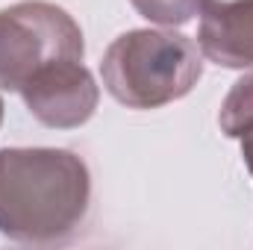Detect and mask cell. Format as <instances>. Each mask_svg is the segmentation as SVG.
I'll use <instances>...</instances> for the list:
<instances>
[{
    "label": "cell",
    "mask_w": 253,
    "mask_h": 250,
    "mask_svg": "<svg viewBox=\"0 0 253 250\" xmlns=\"http://www.w3.org/2000/svg\"><path fill=\"white\" fill-rule=\"evenodd\" d=\"M85 162L56 147L0 150V236L24 245H56L88 212Z\"/></svg>",
    "instance_id": "cell-1"
},
{
    "label": "cell",
    "mask_w": 253,
    "mask_h": 250,
    "mask_svg": "<svg viewBox=\"0 0 253 250\" xmlns=\"http://www.w3.org/2000/svg\"><path fill=\"white\" fill-rule=\"evenodd\" d=\"M132 6L147 21L165 27H180L197 15V0H132Z\"/></svg>",
    "instance_id": "cell-7"
},
{
    "label": "cell",
    "mask_w": 253,
    "mask_h": 250,
    "mask_svg": "<svg viewBox=\"0 0 253 250\" xmlns=\"http://www.w3.org/2000/svg\"><path fill=\"white\" fill-rule=\"evenodd\" d=\"M242 156H245V165L251 168V174H253V132L242 135Z\"/></svg>",
    "instance_id": "cell-8"
},
{
    "label": "cell",
    "mask_w": 253,
    "mask_h": 250,
    "mask_svg": "<svg viewBox=\"0 0 253 250\" xmlns=\"http://www.w3.org/2000/svg\"><path fill=\"white\" fill-rule=\"evenodd\" d=\"M200 53L224 68L253 65V0H197Z\"/></svg>",
    "instance_id": "cell-5"
},
{
    "label": "cell",
    "mask_w": 253,
    "mask_h": 250,
    "mask_svg": "<svg viewBox=\"0 0 253 250\" xmlns=\"http://www.w3.org/2000/svg\"><path fill=\"white\" fill-rule=\"evenodd\" d=\"M21 97L33 118L44 126L71 129L94 115L100 91L94 77L83 68V59H56L33 74V80L21 88Z\"/></svg>",
    "instance_id": "cell-4"
},
{
    "label": "cell",
    "mask_w": 253,
    "mask_h": 250,
    "mask_svg": "<svg viewBox=\"0 0 253 250\" xmlns=\"http://www.w3.org/2000/svg\"><path fill=\"white\" fill-rule=\"evenodd\" d=\"M0 121H3V100H0Z\"/></svg>",
    "instance_id": "cell-9"
},
{
    "label": "cell",
    "mask_w": 253,
    "mask_h": 250,
    "mask_svg": "<svg viewBox=\"0 0 253 250\" xmlns=\"http://www.w3.org/2000/svg\"><path fill=\"white\" fill-rule=\"evenodd\" d=\"M83 33L56 3L24 0L0 9V88L21 91L56 59H83Z\"/></svg>",
    "instance_id": "cell-3"
},
{
    "label": "cell",
    "mask_w": 253,
    "mask_h": 250,
    "mask_svg": "<svg viewBox=\"0 0 253 250\" xmlns=\"http://www.w3.org/2000/svg\"><path fill=\"white\" fill-rule=\"evenodd\" d=\"M106 91L129 109H156L186 97L203 77L200 47L171 30H129L118 36L103 62Z\"/></svg>",
    "instance_id": "cell-2"
},
{
    "label": "cell",
    "mask_w": 253,
    "mask_h": 250,
    "mask_svg": "<svg viewBox=\"0 0 253 250\" xmlns=\"http://www.w3.org/2000/svg\"><path fill=\"white\" fill-rule=\"evenodd\" d=\"M218 124L230 138H242V135L253 132V74L242 77L230 88V94L221 106Z\"/></svg>",
    "instance_id": "cell-6"
}]
</instances>
